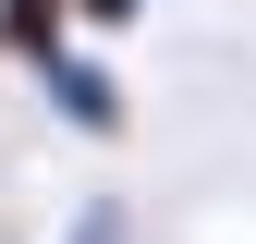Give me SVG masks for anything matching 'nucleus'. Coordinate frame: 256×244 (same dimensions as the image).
Segmentation results:
<instances>
[{
  "label": "nucleus",
  "instance_id": "nucleus-3",
  "mask_svg": "<svg viewBox=\"0 0 256 244\" xmlns=\"http://www.w3.org/2000/svg\"><path fill=\"white\" fill-rule=\"evenodd\" d=\"M158 0H74V24H98V37H122V24H146Z\"/></svg>",
  "mask_w": 256,
  "mask_h": 244
},
{
  "label": "nucleus",
  "instance_id": "nucleus-1",
  "mask_svg": "<svg viewBox=\"0 0 256 244\" xmlns=\"http://www.w3.org/2000/svg\"><path fill=\"white\" fill-rule=\"evenodd\" d=\"M24 74H37V98H49L61 122H74L86 146H122V122H134V98H122V74H110V61H86L74 37H61L49 61H24Z\"/></svg>",
  "mask_w": 256,
  "mask_h": 244
},
{
  "label": "nucleus",
  "instance_id": "nucleus-2",
  "mask_svg": "<svg viewBox=\"0 0 256 244\" xmlns=\"http://www.w3.org/2000/svg\"><path fill=\"white\" fill-rule=\"evenodd\" d=\"M74 37V0H0V61H49Z\"/></svg>",
  "mask_w": 256,
  "mask_h": 244
},
{
  "label": "nucleus",
  "instance_id": "nucleus-4",
  "mask_svg": "<svg viewBox=\"0 0 256 244\" xmlns=\"http://www.w3.org/2000/svg\"><path fill=\"white\" fill-rule=\"evenodd\" d=\"M74 244H134V220H122V208L98 196V208H86V220H74Z\"/></svg>",
  "mask_w": 256,
  "mask_h": 244
}]
</instances>
